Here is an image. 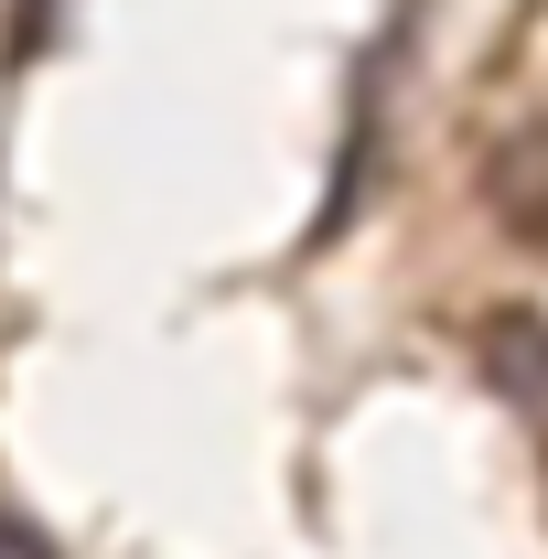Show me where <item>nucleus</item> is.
<instances>
[{
	"label": "nucleus",
	"mask_w": 548,
	"mask_h": 559,
	"mask_svg": "<svg viewBox=\"0 0 548 559\" xmlns=\"http://www.w3.org/2000/svg\"><path fill=\"white\" fill-rule=\"evenodd\" d=\"M474 366L516 419H548V312H527V301L474 312Z\"/></svg>",
	"instance_id": "obj_1"
},
{
	"label": "nucleus",
	"mask_w": 548,
	"mask_h": 559,
	"mask_svg": "<svg viewBox=\"0 0 548 559\" xmlns=\"http://www.w3.org/2000/svg\"><path fill=\"white\" fill-rule=\"evenodd\" d=\"M484 205L505 237H548V130H505L484 151Z\"/></svg>",
	"instance_id": "obj_2"
},
{
	"label": "nucleus",
	"mask_w": 548,
	"mask_h": 559,
	"mask_svg": "<svg viewBox=\"0 0 548 559\" xmlns=\"http://www.w3.org/2000/svg\"><path fill=\"white\" fill-rule=\"evenodd\" d=\"M0 559H65V549H55L33 516H11V506H0Z\"/></svg>",
	"instance_id": "obj_3"
}]
</instances>
